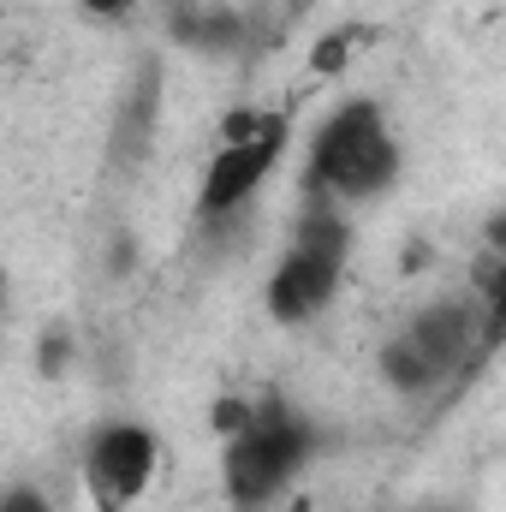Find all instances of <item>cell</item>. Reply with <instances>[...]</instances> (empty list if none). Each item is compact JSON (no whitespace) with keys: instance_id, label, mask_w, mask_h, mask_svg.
Masks as SVG:
<instances>
[{"instance_id":"1","label":"cell","mask_w":506,"mask_h":512,"mask_svg":"<svg viewBox=\"0 0 506 512\" xmlns=\"http://www.w3.org/2000/svg\"><path fill=\"white\" fill-rule=\"evenodd\" d=\"M399 173V143L381 120L376 102H346L310 143V191L322 203H364L393 185Z\"/></svg>"},{"instance_id":"2","label":"cell","mask_w":506,"mask_h":512,"mask_svg":"<svg viewBox=\"0 0 506 512\" xmlns=\"http://www.w3.org/2000/svg\"><path fill=\"white\" fill-rule=\"evenodd\" d=\"M310 453H316V435L292 405H280V399L251 405V417L227 435V495H233V507L239 512L268 507L304 471Z\"/></svg>"},{"instance_id":"3","label":"cell","mask_w":506,"mask_h":512,"mask_svg":"<svg viewBox=\"0 0 506 512\" xmlns=\"http://www.w3.org/2000/svg\"><path fill=\"white\" fill-rule=\"evenodd\" d=\"M340 274H346V221L334 215V203H310L304 221H298L292 251L280 256V268L268 280V316L286 322V328L322 316Z\"/></svg>"},{"instance_id":"4","label":"cell","mask_w":506,"mask_h":512,"mask_svg":"<svg viewBox=\"0 0 506 512\" xmlns=\"http://www.w3.org/2000/svg\"><path fill=\"white\" fill-rule=\"evenodd\" d=\"M280 149H286V120H280V114L239 108V114H233V126H227V137H221V149H215V161H209V173H203V191H197L203 221L233 215L256 185L274 173Z\"/></svg>"},{"instance_id":"5","label":"cell","mask_w":506,"mask_h":512,"mask_svg":"<svg viewBox=\"0 0 506 512\" xmlns=\"http://www.w3.org/2000/svg\"><path fill=\"white\" fill-rule=\"evenodd\" d=\"M465 352H471V304H429L381 346V370L399 393H429L459 370Z\"/></svg>"},{"instance_id":"6","label":"cell","mask_w":506,"mask_h":512,"mask_svg":"<svg viewBox=\"0 0 506 512\" xmlns=\"http://www.w3.org/2000/svg\"><path fill=\"white\" fill-rule=\"evenodd\" d=\"M155 459H161V447L143 423L96 429L90 447H84V489H90L96 512H126L131 501H143V489L155 477Z\"/></svg>"},{"instance_id":"7","label":"cell","mask_w":506,"mask_h":512,"mask_svg":"<svg viewBox=\"0 0 506 512\" xmlns=\"http://www.w3.org/2000/svg\"><path fill=\"white\" fill-rule=\"evenodd\" d=\"M0 512H54V507H48V495H42V489L18 483V489H6V495H0Z\"/></svg>"},{"instance_id":"8","label":"cell","mask_w":506,"mask_h":512,"mask_svg":"<svg viewBox=\"0 0 506 512\" xmlns=\"http://www.w3.org/2000/svg\"><path fill=\"white\" fill-rule=\"evenodd\" d=\"M84 6H90V12H102V18H120L126 6H137V0H84Z\"/></svg>"},{"instance_id":"9","label":"cell","mask_w":506,"mask_h":512,"mask_svg":"<svg viewBox=\"0 0 506 512\" xmlns=\"http://www.w3.org/2000/svg\"><path fill=\"white\" fill-rule=\"evenodd\" d=\"M0 292H6V280H0Z\"/></svg>"}]
</instances>
